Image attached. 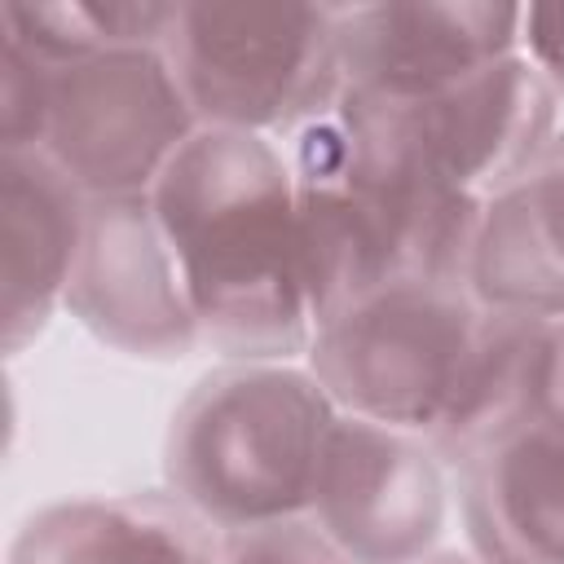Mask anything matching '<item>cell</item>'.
<instances>
[{
  "mask_svg": "<svg viewBox=\"0 0 564 564\" xmlns=\"http://www.w3.org/2000/svg\"><path fill=\"white\" fill-rule=\"evenodd\" d=\"M66 308L84 330L128 357L172 361L203 348L150 194L88 198V229L66 286Z\"/></svg>",
  "mask_w": 564,
  "mask_h": 564,
  "instance_id": "obj_9",
  "label": "cell"
},
{
  "mask_svg": "<svg viewBox=\"0 0 564 564\" xmlns=\"http://www.w3.org/2000/svg\"><path fill=\"white\" fill-rule=\"evenodd\" d=\"M48 115V62L4 40L0 57V132L4 150H40Z\"/></svg>",
  "mask_w": 564,
  "mask_h": 564,
  "instance_id": "obj_17",
  "label": "cell"
},
{
  "mask_svg": "<svg viewBox=\"0 0 564 564\" xmlns=\"http://www.w3.org/2000/svg\"><path fill=\"white\" fill-rule=\"evenodd\" d=\"M524 4L494 0H388L344 4V93L375 101L436 97L520 53Z\"/></svg>",
  "mask_w": 564,
  "mask_h": 564,
  "instance_id": "obj_10",
  "label": "cell"
},
{
  "mask_svg": "<svg viewBox=\"0 0 564 564\" xmlns=\"http://www.w3.org/2000/svg\"><path fill=\"white\" fill-rule=\"evenodd\" d=\"M542 414H555V322L485 308L467 370L423 441L458 471L480 449Z\"/></svg>",
  "mask_w": 564,
  "mask_h": 564,
  "instance_id": "obj_15",
  "label": "cell"
},
{
  "mask_svg": "<svg viewBox=\"0 0 564 564\" xmlns=\"http://www.w3.org/2000/svg\"><path fill=\"white\" fill-rule=\"evenodd\" d=\"M308 520L348 564H419L449 520L445 463L419 432L339 414Z\"/></svg>",
  "mask_w": 564,
  "mask_h": 564,
  "instance_id": "obj_8",
  "label": "cell"
},
{
  "mask_svg": "<svg viewBox=\"0 0 564 564\" xmlns=\"http://www.w3.org/2000/svg\"><path fill=\"white\" fill-rule=\"evenodd\" d=\"M220 564H348V560L304 516V520H278V524L220 533Z\"/></svg>",
  "mask_w": 564,
  "mask_h": 564,
  "instance_id": "obj_18",
  "label": "cell"
},
{
  "mask_svg": "<svg viewBox=\"0 0 564 564\" xmlns=\"http://www.w3.org/2000/svg\"><path fill=\"white\" fill-rule=\"evenodd\" d=\"M551 150H555V154H560V159H564V128H560V132H555V137H551Z\"/></svg>",
  "mask_w": 564,
  "mask_h": 564,
  "instance_id": "obj_22",
  "label": "cell"
},
{
  "mask_svg": "<svg viewBox=\"0 0 564 564\" xmlns=\"http://www.w3.org/2000/svg\"><path fill=\"white\" fill-rule=\"evenodd\" d=\"M485 308L463 282H410L330 313L304 352L339 414L427 436L480 339Z\"/></svg>",
  "mask_w": 564,
  "mask_h": 564,
  "instance_id": "obj_5",
  "label": "cell"
},
{
  "mask_svg": "<svg viewBox=\"0 0 564 564\" xmlns=\"http://www.w3.org/2000/svg\"><path fill=\"white\" fill-rule=\"evenodd\" d=\"M419 564H480L471 551H432L427 560H419Z\"/></svg>",
  "mask_w": 564,
  "mask_h": 564,
  "instance_id": "obj_21",
  "label": "cell"
},
{
  "mask_svg": "<svg viewBox=\"0 0 564 564\" xmlns=\"http://www.w3.org/2000/svg\"><path fill=\"white\" fill-rule=\"evenodd\" d=\"M555 410L564 414V317L555 322Z\"/></svg>",
  "mask_w": 564,
  "mask_h": 564,
  "instance_id": "obj_20",
  "label": "cell"
},
{
  "mask_svg": "<svg viewBox=\"0 0 564 564\" xmlns=\"http://www.w3.org/2000/svg\"><path fill=\"white\" fill-rule=\"evenodd\" d=\"M520 53L564 101V4H529L524 9Z\"/></svg>",
  "mask_w": 564,
  "mask_h": 564,
  "instance_id": "obj_19",
  "label": "cell"
},
{
  "mask_svg": "<svg viewBox=\"0 0 564 564\" xmlns=\"http://www.w3.org/2000/svg\"><path fill=\"white\" fill-rule=\"evenodd\" d=\"M339 405L308 366L229 361L176 405L163 476L216 533L304 520Z\"/></svg>",
  "mask_w": 564,
  "mask_h": 564,
  "instance_id": "obj_3",
  "label": "cell"
},
{
  "mask_svg": "<svg viewBox=\"0 0 564 564\" xmlns=\"http://www.w3.org/2000/svg\"><path fill=\"white\" fill-rule=\"evenodd\" d=\"M458 507L480 564H564V414H542L463 463Z\"/></svg>",
  "mask_w": 564,
  "mask_h": 564,
  "instance_id": "obj_11",
  "label": "cell"
},
{
  "mask_svg": "<svg viewBox=\"0 0 564 564\" xmlns=\"http://www.w3.org/2000/svg\"><path fill=\"white\" fill-rule=\"evenodd\" d=\"M9 564H220V533L172 494L66 498L26 516Z\"/></svg>",
  "mask_w": 564,
  "mask_h": 564,
  "instance_id": "obj_13",
  "label": "cell"
},
{
  "mask_svg": "<svg viewBox=\"0 0 564 564\" xmlns=\"http://www.w3.org/2000/svg\"><path fill=\"white\" fill-rule=\"evenodd\" d=\"M344 4H176L167 62L203 128L295 137L344 97Z\"/></svg>",
  "mask_w": 564,
  "mask_h": 564,
  "instance_id": "obj_4",
  "label": "cell"
},
{
  "mask_svg": "<svg viewBox=\"0 0 564 564\" xmlns=\"http://www.w3.org/2000/svg\"><path fill=\"white\" fill-rule=\"evenodd\" d=\"M467 291L494 313L564 317V159L551 145L516 185L485 198Z\"/></svg>",
  "mask_w": 564,
  "mask_h": 564,
  "instance_id": "obj_14",
  "label": "cell"
},
{
  "mask_svg": "<svg viewBox=\"0 0 564 564\" xmlns=\"http://www.w3.org/2000/svg\"><path fill=\"white\" fill-rule=\"evenodd\" d=\"M203 348L291 361L313 344L291 159L256 132L198 128L150 189Z\"/></svg>",
  "mask_w": 564,
  "mask_h": 564,
  "instance_id": "obj_1",
  "label": "cell"
},
{
  "mask_svg": "<svg viewBox=\"0 0 564 564\" xmlns=\"http://www.w3.org/2000/svg\"><path fill=\"white\" fill-rule=\"evenodd\" d=\"M88 198L40 150L0 159V238H4V348L22 352L66 304L84 247Z\"/></svg>",
  "mask_w": 564,
  "mask_h": 564,
  "instance_id": "obj_12",
  "label": "cell"
},
{
  "mask_svg": "<svg viewBox=\"0 0 564 564\" xmlns=\"http://www.w3.org/2000/svg\"><path fill=\"white\" fill-rule=\"evenodd\" d=\"M176 22V4L159 0H57V4H4V40L22 44L48 66L97 57L110 48H163Z\"/></svg>",
  "mask_w": 564,
  "mask_h": 564,
  "instance_id": "obj_16",
  "label": "cell"
},
{
  "mask_svg": "<svg viewBox=\"0 0 564 564\" xmlns=\"http://www.w3.org/2000/svg\"><path fill=\"white\" fill-rule=\"evenodd\" d=\"M313 326L410 282H463L485 203L401 163L339 110L291 137Z\"/></svg>",
  "mask_w": 564,
  "mask_h": 564,
  "instance_id": "obj_2",
  "label": "cell"
},
{
  "mask_svg": "<svg viewBox=\"0 0 564 564\" xmlns=\"http://www.w3.org/2000/svg\"><path fill=\"white\" fill-rule=\"evenodd\" d=\"M198 128L163 48H110L48 66L40 154H48L84 198L150 194Z\"/></svg>",
  "mask_w": 564,
  "mask_h": 564,
  "instance_id": "obj_7",
  "label": "cell"
},
{
  "mask_svg": "<svg viewBox=\"0 0 564 564\" xmlns=\"http://www.w3.org/2000/svg\"><path fill=\"white\" fill-rule=\"evenodd\" d=\"M335 110L401 163L485 203L542 159L555 137L560 97L516 53L423 101L344 93Z\"/></svg>",
  "mask_w": 564,
  "mask_h": 564,
  "instance_id": "obj_6",
  "label": "cell"
}]
</instances>
